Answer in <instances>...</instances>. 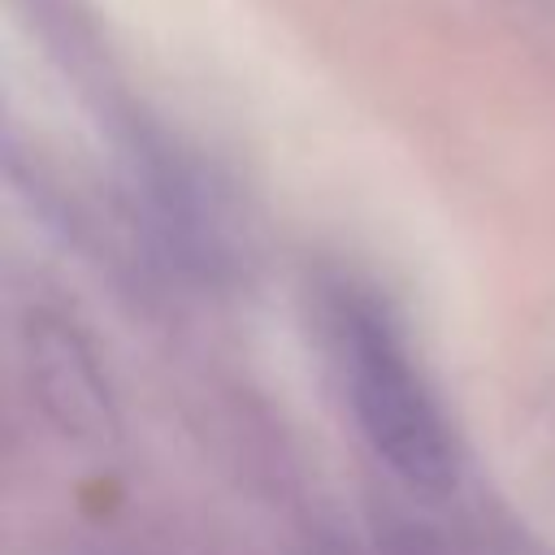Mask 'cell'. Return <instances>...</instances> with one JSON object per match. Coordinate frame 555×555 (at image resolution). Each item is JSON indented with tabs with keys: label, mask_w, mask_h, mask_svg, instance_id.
<instances>
[{
	"label": "cell",
	"mask_w": 555,
	"mask_h": 555,
	"mask_svg": "<svg viewBox=\"0 0 555 555\" xmlns=\"http://www.w3.org/2000/svg\"><path fill=\"white\" fill-rule=\"evenodd\" d=\"M334 351L369 447L408 486L447 490L455 477V442L390 321L369 304L343 299L334 312Z\"/></svg>",
	"instance_id": "obj_1"
}]
</instances>
